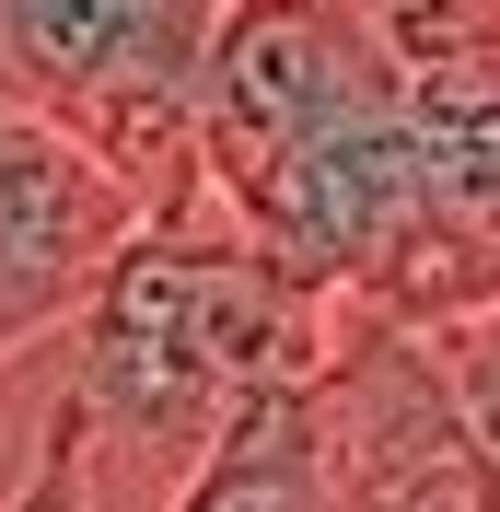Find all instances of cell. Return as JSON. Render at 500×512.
I'll return each instance as SVG.
<instances>
[{
  "instance_id": "1",
  "label": "cell",
  "mask_w": 500,
  "mask_h": 512,
  "mask_svg": "<svg viewBox=\"0 0 500 512\" xmlns=\"http://www.w3.org/2000/svg\"><path fill=\"white\" fill-rule=\"evenodd\" d=\"M338 338V291L291 280L256 245L221 187L152 198L128 245L94 268V291L70 303L47 338V396H59L94 512H163L187 489V466L221 443V419L256 408L268 384H303Z\"/></svg>"
},
{
  "instance_id": "2",
  "label": "cell",
  "mask_w": 500,
  "mask_h": 512,
  "mask_svg": "<svg viewBox=\"0 0 500 512\" xmlns=\"http://www.w3.org/2000/svg\"><path fill=\"white\" fill-rule=\"evenodd\" d=\"M221 0H0V82L59 105L140 210L198 187V70Z\"/></svg>"
},
{
  "instance_id": "3",
  "label": "cell",
  "mask_w": 500,
  "mask_h": 512,
  "mask_svg": "<svg viewBox=\"0 0 500 512\" xmlns=\"http://www.w3.org/2000/svg\"><path fill=\"white\" fill-rule=\"evenodd\" d=\"M314 454L326 512H500V454L477 443L431 326L373 303H338V338L314 361Z\"/></svg>"
},
{
  "instance_id": "4",
  "label": "cell",
  "mask_w": 500,
  "mask_h": 512,
  "mask_svg": "<svg viewBox=\"0 0 500 512\" xmlns=\"http://www.w3.org/2000/svg\"><path fill=\"white\" fill-rule=\"evenodd\" d=\"M140 187L24 82H0V361L47 350L94 268L128 245Z\"/></svg>"
},
{
  "instance_id": "5",
  "label": "cell",
  "mask_w": 500,
  "mask_h": 512,
  "mask_svg": "<svg viewBox=\"0 0 500 512\" xmlns=\"http://www.w3.org/2000/svg\"><path fill=\"white\" fill-rule=\"evenodd\" d=\"M407 152H419L431 222L454 233V256L500 303V35L407 70Z\"/></svg>"
},
{
  "instance_id": "6",
  "label": "cell",
  "mask_w": 500,
  "mask_h": 512,
  "mask_svg": "<svg viewBox=\"0 0 500 512\" xmlns=\"http://www.w3.org/2000/svg\"><path fill=\"white\" fill-rule=\"evenodd\" d=\"M163 512H326V454H314V373L268 384L256 408L221 419V443L187 466Z\"/></svg>"
},
{
  "instance_id": "7",
  "label": "cell",
  "mask_w": 500,
  "mask_h": 512,
  "mask_svg": "<svg viewBox=\"0 0 500 512\" xmlns=\"http://www.w3.org/2000/svg\"><path fill=\"white\" fill-rule=\"evenodd\" d=\"M0 512H94V478H82V443H70L59 396H35V443H24V478L0 489Z\"/></svg>"
},
{
  "instance_id": "8",
  "label": "cell",
  "mask_w": 500,
  "mask_h": 512,
  "mask_svg": "<svg viewBox=\"0 0 500 512\" xmlns=\"http://www.w3.org/2000/svg\"><path fill=\"white\" fill-rule=\"evenodd\" d=\"M431 350H442V373H454V396H466L477 443L500 454V303H477V315L431 326Z\"/></svg>"
}]
</instances>
